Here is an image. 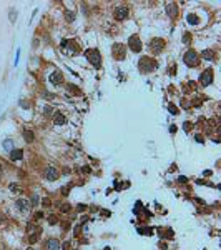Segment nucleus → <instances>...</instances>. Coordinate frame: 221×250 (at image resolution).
<instances>
[{
    "label": "nucleus",
    "instance_id": "1",
    "mask_svg": "<svg viewBox=\"0 0 221 250\" xmlns=\"http://www.w3.org/2000/svg\"><path fill=\"white\" fill-rule=\"evenodd\" d=\"M138 67L141 72H145V73H150V72L156 70V60H153L151 57H141L138 62Z\"/></svg>",
    "mask_w": 221,
    "mask_h": 250
},
{
    "label": "nucleus",
    "instance_id": "2",
    "mask_svg": "<svg viewBox=\"0 0 221 250\" xmlns=\"http://www.w3.org/2000/svg\"><path fill=\"white\" fill-rule=\"evenodd\" d=\"M86 58H88V62L93 65L95 68H100L101 67V55H100V52L98 50H95V48H92V50H86Z\"/></svg>",
    "mask_w": 221,
    "mask_h": 250
},
{
    "label": "nucleus",
    "instance_id": "3",
    "mask_svg": "<svg viewBox=\"0 0 221 250\" xmlns=\"http://www.w3.org/2000/svg\"><path fill=\"white\" fill-rule=\"evenodd\" d=\"M27 232H29V242L30 243H35L37 240H38L40 233H42V227H40V225L29 223V225H27Z\"/></svg>",
    "mask_w": 221,
    "mask_h": 250
},
{
    "label": "nucleus",
    "instance_id": "4",
    "mask_svg": "<svg viewBox=\"0 0 221 250\" xmlns=\"http://www.w3.org/2000/svg\"><path fill=\"white\" fill-rule=\"evenodd\" d=\"M183 62L188 67H196V65L200 64V57H198V54H196L195 50H188L185 54V57H183Z\"/></svg>",
    "mask_w": 221,
    "mask_h": 250
},
{
    "label": "nucleus",
    "instance_id": "5",
    "mask_svg": "<svg viewBox=\"0 0 221 250\" xmlns=\"http://www.w3.org/2000/svg\"><path fill=\"white\" fill-rule=\"evenodd\" d=\"M165 40L163 39H158V37H155V39L150 40V50L151 52H155V54H160L161 50H165Z\"/></svg>",
    "mask_w": 221,
    "mask_h": 250
},
{
    "label": "nucleus",
    "instance_id": "6",
    "mask_svg": "<svg viewBox=\"0 0 221 250\" xmlns=\"http://www.w3.org/2000/svg\"><path fill=\"white\" fill-rule=\"evenodd\" d=\"M113 57L117 58V60H123L126 55V47L123 45V43H115L113 45Z\"/></svg>",
    "mask_w": 221,
    "mask_h": 250
},
{
    "label": "nucleus",
    "instance_id": "7",
    "mask_svg": "<svg viewBox=\"0 0 221 250\" xmlns=\"http://www.w3.org/2000/svg\"><path fill=\"white\" fill-rule=\"evenodd\" d=\"M128 48L132 50V52H135V54L141 52V40L138 39V35H132L128 39Z\"/></svg>",
    "mask_w": 221,
    "mask_h": 250
},
{
    "label": "nucleus",
    "instance_id": "8",
    "mask_svg": "<svg viewBox=\"0 0 221 250\" xmlns=\"http://www.w3.org/2000/svg\"><path fill=\"white\" fill-rule=\"evenodd\" d=\"M15 207H17L18 212H22V214H27V212L30 210V207H32V205H30V202H29L27 198H23V197H22V198H17V202H15Z\"/></svg>",
    "mask_w": 221,
    "mask_h": 250
},
{
    "label": "nucleus",
    "instance_id": "9",
    "mask_svg": "<svg viewBox=\"0 0 221 250\" xmlns=\"http://www.w3.org/2000/svg\"><path fill=\"white\" fill-rule=\"evenodd\" d=\"M200 82H201V85L203 87L211 85V82H213V70H211V68H208V70H204L203 73H201Z\"/></svg>",
    "mask_w": 221,
    "mask_h": 250
},
{
    "label": "nucleus",
    "instance_id": "10",
    "mask_svg": "<svg viewBox=\"0 0 221 250\" xmlns=\"http://www.w3.org/2000/svg\"><path fill=\"white\" fill-rule=\"evenodd\" d=\"M113 15L117 20H125L128 17V7H117L113 10Z\"/></svg>",
    "mask_w": 221,
    "mask_h": 250
},
{
    "label": "nucleus",
    "instance_id": "11",
    "mask_svg": "<svg viewBox=\"0 0 221 250\" xmlns=\"http://www.w3.org/2000/svg\"><path fill=\"white\" fill-rule=\"evenodd\" d=\"M58 177H60V172H58L55 167H47L45 168V179L47 180H57Z\"/></svg>",
    "mask_w": 221,
    "mask_h": 250
},
{
    "label": "nucleus",
    "instance_id": "12",
    "mask_svg": "<svg viewBox=\"0 0 221 250\" xmlns=\"http://www.w3.org/2000/svg\"><path fill=\"white\" fill-rule=\"evenodd\" d=\"M43 248L45 250H60V242H58L57 239H50V240H47L45 242Z\"/></svg>",
    "mask_w": 221,
    "mask_h": 250
},
{
    "label": "nucleus",
    "instance_id": "13",
    "mask_svg": "<svg viewBox=\"0 0 221 250\" xmlns=\"http://www.w3.org/2000/svg\"><path fill=\"white\" fill-rule=\"evenodd\" d=\"M166 14L170 15L171 18L178 17V5H176L175 2H170V4H166Z\"/></svg>",
    "mask_w": 221,
    "mask_h": 250
},
{
    "label": "nucleus",
    "instance_id": "14",
    "mask_svg": "<svg viewBox=\"0 0 221 250\" xmlns=\"http://www.w3.org/2000/svg\"><path fill=\"white\" fill-rule=\"evenodd\" d=\"M50 82L53 83V85H60V83L63 82V75H62L60 70H55L53 73L50 75Z\"/></svg>",
    "mask_w": 221,
    "mask_h": 250
},
{
    "label": "nucleus",
    "instance_id": "15",
    "mask_svg": "<svg viewBox=\"0 0 221 250\" xmlns=\"http://www.w3.org/2000/svg\"><path fill=\"white\" fill-rule=\"evenodd\" d=\"M65 122H67V117H65L62 112H55L53 114V123L55 125H63Z\"/></svg>",
    "mask_w": 221,
    "mask_h": 250
},
{
    "label": "nucleus",
    "instance_id": "16",
    "mask_svg": "<svg viewBox=\"0 0 221 250\" xmlns=\"http://www.w3.org/2000/svg\"><path fill=\"white\" fill-rule=\"evenodd\" d=\"M22 157H23V152H22L20 148H14L10 152V158H12V160H20Z\"/></svg>",
    "mask_w": 221,
    "mask_h": 250
},
{
    "label": "nucleus",
    "instance_id": "17",
    "mask_svg": "<svg viewBox=\"0 0 221 250\" xmlns=\"http://www.w3.org/2000/svg\"><path fill=\"white\" fill-rule=\"evenodd\" d=\"M65 48H67L68 52H70V54H78V50H80V48H78V45H77L75 42H68Z\"/></svg>",
    "mask_w": 221,
    "mask_h": 250
},
{
    "label": "nucleus",
    "instance_id": "18",
    "mask_svg": "<svg viewBox=\"0 0 221 250\" xmlns=\"http://www.w3.org/2000/svg\"><path fill=\"white\" fill-rule=\"evenodd\" d=\"M23 139H25L29 143H32L33 140H35V135H33V132H32V130H29V129H27V130H23Z\"/></svg>",
    "mask_w": 221,
    "mask_h": 250
},
{
    "label": "nucleus",
    "instance_id": "19",
    "mask_svg": "<svg viewBox=\"0 0 221 250\" xmlns=\"http://www.w3.org/2000/svg\"><path fill=\"white\" fill-rule=\"evenodd\" d=\"M8 189H10V192H14V193H22V192H23V189H22L18 183H10V185H8Z\"/></svg>",
    "mask_w": 221,
    "mask_h": 250
},
{
    "label": "nucleus",
    "instance_id": "20",
    "mask_svg": "<svg viewBox=\"0 0 221 250\" xmlns=\"http://www.w3.org/2000/svg\"><path fill=\"white\" fill-rule=\"evenodd\" d=\"M65 18H67V22H73L75 20V10H65Z\"/></svg>",
    "mask_w": 221,
    "mask_h": 250
},
{
    "label": "nucleus",
    "instance_id": "21",
    "mask_svg": "<svg viewBox=\"0 0 221 250\" xmlns=\"http://www.w3.org/2000/svg\"><path fill=\"white\" fill-rule=\"evenodd\" d=\"M67 89H68V92H70V93H77V95H80V89H78V87H75L73 83H68Z\"/></svg>",
    "mask_w": 221,
    "mask_h": 250
},
{
    "label": "nucleus",
    "instance_id": "22",
    "mask_svg": "<svg viewBox=\"0 0 221 250\" xmlns=\"http://www.w3.org/2000/svg\"><path fill=\"white\" fill-rule=\"evenodd\" d=\"M60 210L63 212V214H68V212L71 210V205L70 204H60Z\"/></svg>",
    "mask_w": 221,
    "mask_h": 250
},
{
    "label": "nucleus",
    "instance_id": "23",
    "mask_svg": "<svg viewBox=\"0 0 221 250\" xmlns=\"http://www.w3.org/2000/svg\"><path fill=\"white\" fill-rule=\"evenodd\" d=\"M203 57L208 58V60H213L214 55H213V52H211V50H204V52H203Z\"/></svg>",
    "mask_w": 221,
    "mask_h": 250
},
{
    "label": "nucleus",
    "instance_id": "24",
    "mask_svg": "<svg viewBox=\"0 0 221 250\" xmlns=\"http://www.w3.org/2000/svg\"><path fill=\"white\" fill-rule=\"evenodd\" d=\"M57 222H58L57 215H48V223H50V225H55Z\"/></svg>",
    "mask_w": 221,
    "mask_h": 250
},
{
    "label": "nucleus",
    "instance_id": "25",
    "mask_svg": "<svg viewBox=\"0 0 221 250\" xmlns=\"http://www.w3.org/2000/svg\"><path fill=\"white\" fill-rule=\"evenodd\" d=\"M188 22H189L191 25H195V23H198V18H196L193 14H189V15H188Z\"/></svg>",
    "mask_w": 221,
    "mask_h": 250
},
{
    "label": "nucleus",
    "instance_id": "26",
    "mask_svg": "<svg viewBox=\"0 0 221 250\" xmlns=\"http://www.w3.org/2000/svg\"><path fill=\"white\" fill-rule=\"evenodd\" d=\"M168 110H170L173 115H176V114H178V108H176L173 104H168Z\"/></svg>",
    "mask_w": 221,
    "mask_h": 250
},
{
    "label": "nucleus",
    "instance_id": "27",
    "mask_svg": "<svg viewBox=\"0 0 221 250\" xmlns=\"http://www.w3.org/2000/svg\"><path fill=\"white\" fill-rule=\"evenodd\" d=\"M4 148L5 150H14V148H12V140H5V142H4Z\"/></svg>",
    "mask_w": 221,
    "mask_h": 250
},
{
    "label": "nucleus",
    "instance_id": "28",
    "mask_svg": "<svg viewBox=\"0 0 221 250\" xmlns=\"http://www.w3.org/2000/svg\"><path fill=\"white\" fill-rule=\"evenodd\" d=\"M37 204H38V197L33 195V197H32V200H30V205H37Z\"/></svg>",
    "mask_w": 221,
    "mask_h": 250
},
{
    "label": "nucleus",
    "instance_id": "29",
    "mask_svg": "<svg viewBox=\"0 0 221 250\" xmlns=\"http://www.w3.org/2000/svg\"><path fill=\"white\" fill-rule=\"evenodd\" d=\"M183 42H185V43H189V42H191V35H189V33H185V39H183Z\"/></svg>",
    "mask_w": 221,
    "mask_h": 250
},
{
    "label": "nucleus",
    "instance_id": "30",
    "mask_svg": "<svg viewBox=\"0 0 221 250\" xmlns=\"http://www.w3.org/2000/svg\"><path fill=\"white\" fill-rule=\"evenodd\" d=\"M43 114H45V115H50V114H52V107H48V105H47L45 110H43Z\"/></svg>",
    "mask_w": 221,
    "mask_h": 250
},
{
    "label": "nucleus",
    "instance_id": "31",
    "mask_svg": "<svg viewBox=\"0 0 221 250\" xmlns=\"http://www.w3.org/2000/svg\"><path fill=\"white\" fill-rule=\"evenodd\" d=\"M53 93H47V92H43V98H53Z\"/></svg>",
    "mask_w": 221,
    "mask_h": 250
},
{
    "label": "nucleus",
    "instance_id": "32",
    "mask_svg": "<svg viewBox=\"0 0 221 250\" xmlns=\"http://www.w3.org/2000/svg\"><path fill=\"white\" fill-rule=\"evenodd\" d=\"M62 248H63V250H68V248H70V242H63V245H62Z\"/></svg>",
    "mask_w": 221,
    "mask_h": 250
},
{
    "label": "nucleus",
    "instance_id": "33",
    "mask_svg": "<svg viewBox=\"0 0 221 250\" xmlns=\"http://www.w3.org/2000/svg\"><path fill=\"white\" fill-rule=\"evenodd\" d=\"M189 129H191V123H189V122H186V123H185V130H186V132H189Z\"/></svg>",
    "mask_w": 221,
    "mask_h": 250
},
{
    "label": "nucleus",
    "instance_id": "34",
    "mask_svg": "<svg viewBox=\"0 0 221 250\" xmlns=\"http://www.w3.org/2000/svg\"><path fill=\"white\" fill-rule=\"evenodd\" d=\"M50 205V200L48 198H43V207H48Z\"/></svg>",
    "mask_w": 221,
    "mask_h": 250
},
{
    "label": "nucleus",
    "instance_id": "35",
    "mask_svg": "<svg viewBox=\"0 0 221 250\" xmlns=\"http://www.w3.org/2000/svg\"><path fill=\"white\" fill-rule=\"evenodd\" d=\"M70 229V223H68V222H63V230H68Z\"/></svg>",
    "mask_w": 221,
    "mask_h": 250
},
{
    "label": "nucleus",
    "instance_id": "36",
    "mask_svg": "<svg viewBox=\"0 0 221 250\" xmlns=\"http://www.w3.org/2000/svg\"><path fill=\"white\" fill-rule=\"evenodd\" d=\"M82 172H83V173H90V167H83Z\"/></svg>",
    "mask_w": 221,
    "mask_h": 250
},
{
    "label": "nucleus",
    "instance_id": "37",
    "mask_svg": "<svg viewBox=\"0 0 221 250\" xmlns=\"http://www.w3.org/2000/svg\"><path fill=\"white\" fill-rule=\"evenodd\" d=\"M170 132H171V133L176 132V125H171V127H170Z\"/></svg>",
    "mask_w": 221,
    "mask_h": 250
},
{
    "label": "nucleus",
    "instance_id": "38",
    "mask_svg": "<svg viewBox=\"0 0 221 250\" xmlns=\"http://www.w3.org/2000/svg\"><path fill=\"white\" fill-rule=\"evenodd\" d=\"M62 193H63V195H68V187H65V189H62Z\"/></svg>",
    "mask_w": 221,
    "mask_h": 250
},
{
    "label": "nucleus",
    "instance_id": "39",
    "mask_svg": "<svg viewBox=\"0 0 221 250\" xmlns=\"http://www.w3.org/2000/svg\"><path fill=\"white\" fill-rule=\"evenodd\" d=\"M80 229H82V225H77V229H75V235L80 232Z\"/></svg>",
    "mask_w": 221,
    "mask_h": 250
},
{
    "label": "nucleus",
    "instance_id": "40",
    "mask_svg": "<svg viewBox=\"0 0 221 250\" xmlns=\"http://www.w3.org/2000/svg\"><path fill=\"white\" fill-rule=\"evenodd\" d=\"M105 250H110V248H108V247H107V248H105Z\"/></svg>",
    "mask_w": 221,
    "mask_h": 250
},
{
    "label": "nucleus",
    "instance_id": "41",
    "mask_svg": "<svg viewBox=\"0 0 221 250\" xmlns=\"http://www.w3.org/2000/svg\"><path fill=\"white\" fill-rule=\"evenodd\" d=\"M0 172H2V167H0Z\"/></svg>",
    "mask_w": 221,
    "mask_h": 250
}]
</instances>
